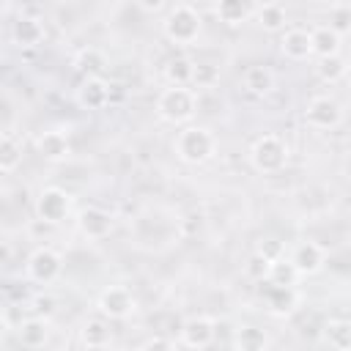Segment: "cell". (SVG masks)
<instances>
[{"instance_id":"44dd1931","label":"cell","mask_w":351,"mask_h":351,"mask_svg":"<svg viewBox=\"0 0 351 351\" xmlns=\"http://www.w3.org/2000/svg\"><path fill=\"white\" fill-rule=\"evenodd\" d=\"M230 346H233V351H271V337H269V332L263 326L241 321L233 329Z\"/></svg>"},{"instance_id":"f1b7e54d","label":"cell","mask_w":351,"mask_h":351,"mask_svg":"<svg viewBox=\"0 0 351 351\" xmlns=\"http://www.w3.org/2000/svg\"><path fill=\"white\" fill-rule=\"evenodd\" d=\"M222 80V69L219 63L214 60H200L195 58V71H192V88L200 93V90H214Z\"/></svg>"},{"instance_id":"7c38bea8","label":"cell","mask_w":351,"mask_h":351,"mask_svg":"<svg viewBox=\"0 0 351 351\" xmlns=\"http://www.w3.org/2000/svg\"><path fill=\"white\" fill-rule=\"evenodd\" d=\"M326 258H329L326 247H321L313 239H299L288 250V261L293 263V269H296L299 277H315V274H321L324 266H326Z\"/></svg>"},{"instance_id":"83f0119b","label":"cell","mask_w":351,"mask_h":351,"mask_svg":"<svg viewBox=\"0 0 351 351\" xmlns=\"http://www.w3.org/2000/svg\"><path fill=\"white\" fill-rule=\"evenodd\" d=\"M324 340L335 351H351V318H329L324 324Z\"/></svg>"},{"instance_id":"3957f363","label":"cell","mask_w":351,"mask_h":351,"mask_svg":"<svg viewBox=\"0 0 351 351\" xmlns=\"http://www.w3.org/2000/svg\"><path fill=\"white\" fill-rule=\"evenodd\" d=\"M247 162L258 176H277L288 167L291 162V148L282 134L277 132H263L258 134L250 148H247Z\"/></svg>"},{"instance_id":"30bf717a","label":"cell","mask_w":351,"mask_h":351,"mask_svg":"<svg viewBox=\"0 0 351 351\" xmlns=\"http://www.w3.org/2000/svg\"><path fill=\"white\" fill-rule=\"evenodd\" d=\"M33 151L49 162V165H60V162H69L71 154H74V145H71V134L60 126H52V129H41L36 137H33Z\"/></svg>"},{"instance_id":"836d02e7","label":"cell","mask_w":351,"mask_h":351,"mask_svg":"<svg viewBox=\"0 0 351 351\" xmlns=\"http://www.w3.org/2000/svg\"><path fill=\"white\" fill-rule=\"evenodd\" d=\"M266 271H269V261H263L258 252H252L244 263V274L252 280V282H266Z\"/></svg>"},{"instance_id":"7402d4cb","label":"cell","mask_w":351,"mask_h":351,"mask_svg":"<svg viewBox=\"0 0 351 351\" xmlns=\"http://www.w3.org/2000/svg\"><path fill=\"white\" fill-rule=\"evenodd\" d=\"M71 66H74V71L82 74V80H85V77H104V71L110 69V60H107V52H104L101 47L88 44V47H80V49L71 55Z\"/></svg>"},{"instance_id":"8d00e7d4","label":"cell","mask_w":351,"mask_h":351,"mask_svg":"<svg viewBox=\"0 0 351 351\" xmlns=\"http://www.w3.org/2000/svg\"><path fill=\"white\" fill-rule=\"evenodd\" d=\"M346 82L351 85V60H348V66H346Z\"/></svg>"},{"instance_id":"e0dca14e","label":"cell","mask_w":351,"mask_h":351,"mask_svg":"<svg viewBox=\"0 0 351 351\" xmlns=\"http://www.w3.org/2000/svg\"><path fill=\"white\" fill-rule=\"evenodd\" d=\"M277 49L285 60L291 63H304L313 58V38H310V27L302 25H291L285 33H280Z\"/></svg>"},{"instance_id":"d4e9b609","label":"cell","mask_w":351,"mask_h":351,"mask_svg":"<svg viewBox=\"0 0 351 351\" xmlns=\"http://www.w3.org/2000/svg\"><path fill=\"white\" fill-rule=\"evenodd\" d=\"M252 11H255V3H244V0H219L211 5V14L225 27H241L252 22Z\"/></svg>"},{"instance_id":"d6986e66","label":"cell","mask_w":351,"mask_h":351,"mask_svg":"<svg viewBox=\"0 0 351 351\" xmlns=\"http://www.w3.org/2000/svg\"><path fill=\"white\" fill-rule=\"evenodd\" d=\"M299 302H302L299 288H274V285L263 282V304H266L269 315L288 318V315H293L299 310Z\"/></svg>"},{"instance_id":"9c48e42d","label":"cell","mask_w":351,"mask_h":351,"mask_svg":"<svg viewBox=\"0 0 351 351\" xmlns=\"http://www.w3.org/2000/svg\"><path fill=\"white\" fill-rule=\"evenodd\" d=\"M71 195L63 186H41L33 197V214L44 225H63L71 214Z\"/></svg>"},{"instance_id":"ba28073f","label":"cell","mask_w":351,"mask_h":351,"mask_svg":"<svg viewBox=\"0 0 351 351\" xmlns=\"http://www.w3.org/2000/svg\"><path fill=\"white\" fill-rule=\"evenodd\" d=\"M96 313L107 321H126L137 313V296L132 293L129 285H121V282L104 285L96 293Z\"/></svg>"},{"instance_id":"8992f818","label":"cell","mask_w":351,"mask_h":351,"mask_svg":"<svg viewBox=\"0 0 351 351\" xmlns=\"http://www.w3.org/2000/svg\"><path fill=\"white\" fill-rule=\"evenodd\" d=\"M60 274H63V255L49 244L30 250V255L25 258V280L33 285H52L60 280Z\"/></svg>"},{"instance_id":"6da1fadb","label":"cell","mask_w":351,"mask_h":351,"mask_svg":"<svg viewBox=\"0 0 351 351\" xmlns=\"http://www.w3.org/2000/svg\"><path fill=\"white\" fill-rule=\"evenodd\" d=\"M162 38L178 49H189L197 47L200 36H203V11L192 3H173L165 8L162 19Z\"/></svg>"},{"instance_id":"5b68a950","label":"cell","mask_w":351,"mask_h":351,"mask_svg":"<svg viewBox=\"0 0 351 351\" xmlns=\"http://www.w3.org/2000/svg\"><path fill=\"white\" fill-rule=\"evenodd\" d=\"M134 244L140 250H165L178 239V219L159 217V208H145L132 222Z\"/></svg>"},{"instance_id":"277c9868","label":"cell","mask_w":351,"mask_h":351,"mask_svg":"<svg viewBox=\"0 0 351 351\" xmlns=\"http://www.w3.org/2000/svg\"><path fill=\"white\" fill-rule=\"evenodd\" d=\"M197 110H200V93L195 88H176V85L162 88L154 104L156 118L170 126H189Z\"/></svg>"},{"instance_id":"4316f807","label":"cell","mask_w":351,"mask_h":351,"mask_svg":"<svg viewBox=\"0 0 351 351\" xmlns=\"http://www.w3.org/2000/svg\"><path fill=\"white\" fill-rule=\"evenodd\" d=\"M192 71H195V58H189L186 52H176L162 66L165 82L176 88H192Z\"/></svg>"},{"instance_id":"ffe728a7","label":"cell","mask_w":351,"mask_h":351,"mask_svg":"<svg viewBox=\"0 0 351 351\" xmlns=\"http://www.w3.org/2000/svg\"><path fill=\"white\" fill-rule=\"evenodd\" d=\"M241 85H244V90H247L250 96L266 99V96H271L274 88H277V74H274V69L266 66V63H252V66L244 69Z\"/></svg>"},{"instance_id":"4fadbf2b","label":"cell","mask_w":351,"mask_h":351,"mask_svg":"<svg viewBox=\"0 0 351 351\" xmlns=\"http://www.w3.org/2000/svg\"><path fill=\"white\" fill-rule=\"evenodd\" d=\"M217 340V321L211 315H189L178 326V343L189 351H206Z\"/></svg>"},{"instance_id":"ac0fdd59","label":"cell","mask_w":351,"mask_h":351,"mask_svg":"<svg viewBox=\"0 0 351 351\" xmlns=\"http://www.w3.org/2000/svg\"><path fill=\"white\" fill-rule=\"evenodd\" d=\"M77 337L85 351H110L112 348V321H107L96 313L80 324Z\"/></svg>"},{"instance_id":"52a82bcc","label":"cell","mask_w":351,"mask_h":351,"mask_svg":"<svg viewBox=\"0 0 351 351\" xmlns=\"http://www.w3.org/2000/svg\"><path fill=\"white\" fill-rule=\"evenodd\" d=\"M302 118L315 132H335L343 123L346 110L332 93H315V96L307 99V104L302 110Z\"/></svg>"},{"instance_id":"e575fe53","label":"cell","mask_w":351,"mask_h":351,"mask_svg":"<svg viewBox=\"0 0 351 351\" xmlns=\"http://www.w3.org/2000/svg\"><path fill=\"white\" fill-rule=\"evenodd\" d=\"M134 348L137 351H176V343L170 337H165V335H151L143 343H137Z\"/></svg>"},{"instance_id":"484cf974","label":"cell","mask_w":351,"mask_h":351,"mask_svg":"<svg viewBox=\"0 0 351 351\" xmlns=\"http://www.w3.org/2000/svg\"><path fill=\"white\" fill-rule=\"evenodd\" d=\"M22 156H25L22 134H16L14 129H3V137H0V173L3 176H14L16 167L22 165Z\"/></svg>"},{"instance_id":"d590c367","label":"cell","mask_w":351,"mask_h":351,"mask_svg":"<svg viewBox=\"0 0 351 351\" xmlns=\"http://www.w3.org/2000/svg\"><path fill=\"white\" fill-rule=\"evenodd\" d=\"M110 351H137V348H129V346H112Z\"/></svg>"},{"instance_id":"cb8c5ba5","label":"cell","mask_w":351,"mask_h":351,"mask_svg":"<svg viewBox=\"0 0 351 351\" xmlns=\"http://www.w3.org/2000/svg\"><path fill=\"white\" fill-rule=\"evenodd\" d=\"M252 22L263 33H285L291 27L288 25V8L282 3H255Z\"/></svg>"},{"instance_id":"9a60e30c","label":"cell","mask_w":351,"mask_h":351,"mask_svg":"<svg viewBox=\"0 0 351 351\" xmlns=\"http://www.w3.org/2000/svg\"><path fill=\"white\" fill-rule=\"evenodd\" d=\"M112 99V88L104 77H85L80 80V85L74 88V104L85 112H101L110 107Z\"/></svg>"},{"instance_id":"2e32d148","label":"cell","mask_w":351,"mask_h":351,"mask_svg":"<svg viewBox=\"0 0 351 351\" xmlns=\"http://www.w3.org/2000/svg\"><path fill=\"white\" fill-rule=\"evenodd\" d=\"M14 337H16V343H19L22 348H27V351H41V348H47L49 340H52V324H49V318H44V315H27V318H22V321L16 324Z\"/></svg>"},{"instance_id":"1f68e13d","label":"cell","mask_w":351,"mask_h":351,"mask_svg":"<svg viewBox=\"0 0 351 351\" xmlns=\"http://www.w3.org/2000/svg\"><path fill=\"white\" fill-rule=\"evenodd\" d=\"M326 25L335 27L340 36L351 33V5H346V3H332V5L326 8Z\"/></svg>"},{"instance_id":"5bb4252c","label":"cell","mask_w":351,"mask_h":351,"mask_svg":"<svg viewBox=\"0 0 351 351\" xmlns=\"http://www.w3.org/2000/svg\"><path fill=\"white\" fill-rule=\"evenodd\" d=\"M8 36H11V44L16 49H36L44 44L47 38V25L38 14H30V11H19L14 19H11V27H8Z\"/></svg>"},{"instance_id":"7a4b0ae2","label":"cell","mask_w":351,"mask_h":351,"mask_svg":"<svg viewBox=\"0 0 351 351\" xmlns=\"http://www.w3.org/2000/svg\"><path fill=\"white\" fill-rule=\"evenodd\" d=\"M219 151V137L211 126L206 123H189V126H181L173 137V154L181 165H189V167H197V165H206L217 156Z\"/></svg>"},{"instance_id":"4dcf8cb0","label":"cell","mask_w":351,"mask_h":351,"mask_svg":"<svg viewBox=\"0 0 351 351\" xmlns=\"http://www.w3.org/2000/svg\"><path fill=\"white\" fill-rule=\"evenodd\" d=\"M346 66H348V60H343V58L318 60V66H315V74H318V80H321V82H326V85H335V82L346 80Z\"/></svg>"},{"instance_id":"d6a6232c","label":"cell","mask_w":351,"mask_h":351,"mask_svg":"<svg viewBox=\"0 0 351 351\" xmlns=\"http://www.w3.org/2000/svg\"><path fill=\"white\" fill-rule=\"evenodd\" d=\"M255 252H258L263 261H269V263H274V261H280V258H285V255H288L285 244H282L280 239H274V236L261 239V241H258V247H255Z\"/></svg>"},{"instance_id":"8fae6325","label":"cell","mask_w":351,"mask_h":351,"mask_svg":"<svg viewBox=\"0 0 351 351\" xmlns=\"http://www.w3.org/2000/svg\"><path fill=\"white\" fill-rule=\"evenodd\" d=\"M74 225H77V233L88 241H101L107 239L112 230H115V217L112 211H107L104 206H82L74 217Z\"/></svg>"},{"instance_id":"f546056e","label":"cell","mask_w":351,"mask_h":351,"mask_svg":"<svg viewBox=\"0 0 351 351\" xmlns=\"http://www.w3.org/2000/svg\"><path fill=\"white\" fill-rule=\"evenodd\" d=\"M299 280H302V277L296 274V269H293V263L288 261V255L280 258V261H274V263H269L266 285H274V288H296Z\"/></svg>"},{"instance_id":"603a6c76","label":"cell","mask_w":351,"mask_h":351,"mask_svg":"<svg viewBox=\"0 0 351 351\" xmlns=\"http://www.w3.org/2000/svg\"><path fill=\"white\" fill-rule=\"evenodd\" d=\"M310 38H313V58H318V60L340 58V52H343V36L335 27H329L326 22L313 25L310 27Z\"/></svg>"}]
</instances>
